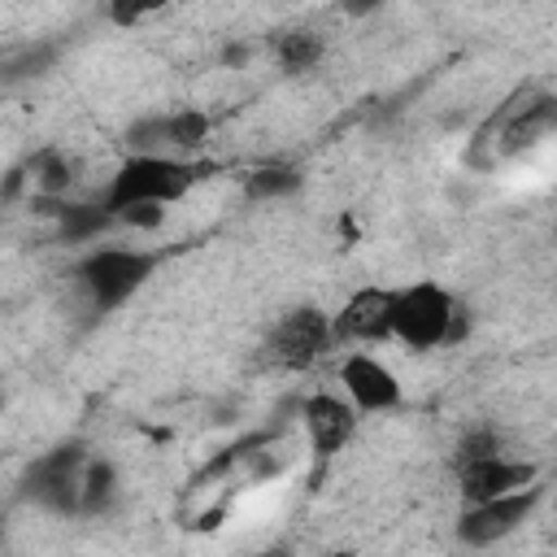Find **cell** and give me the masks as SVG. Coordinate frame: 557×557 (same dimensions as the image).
I'll return each mask as SVG.
<instances>
[{"mask_svg":"<svg viewBox=\"0 0 557 557\" xmlns=\"http://www.w3.org/2000/svg\"><path fill=\"white\" fill-rule=\"evenodd\" d=\"M35 213L57 218V231H61L65 244L96 239L100 231H109V226L117 222L104 205H70V200H61V196H35Z\"/></svg>","mask_w":557,"mask_h":557,"instance_id":"cell-11","label":"cell"},{"mask_svg":"<svg viewBox=\"0 0 557 557\" xmlns=\"http://www.w3.org/2000/svg\"><path fill=\"white\" fill-rule=\"evenodd\" d=\"M457 479H461V496L466 505L474 500H487V496H500V492H513L522 483L535 479V466L531 461H509V457H479V461H461L457 466Z\"/></svg>","mask_w":557,"mask_h":557,"instance_id":"cell-8","label":"cell"},{"mask_svg":"<svg viewBox=\"0 0 557 557\" xmlns=\"http://www.w3.org/2000/svg\"><path fill=\"white\" fill-rule=\"evenodd\" d=\"M300 170L296 165H261L248 174V196L252 200H278V196H292L300 191Z\"/></svg>","mask_w":557,"mask_h":557,"instance_id":"cell-14","label":"cell"},{"mask_svg":"<svg viewBox=\"0 0 557 557\" xmlns=\"http://www.w3.org/2000/svg\"><path fill=\"white\" fill-rule=\"evenodd\" d=\"M30 170H35V187H39V196H61L65 187H70V178H74V170H70V161L61 157V152H39L35 161H30Z\"/></svg>","mask_w":557,"mask_h":557,"instance_id":"cell-17","label":"cell"},{"mask_svg":"<svg viewBox=\"0 0 557 557\" xmlns=\"http://www.w3.org/2000/svg\"><path fill=\"white\" fill-rule=\"evenodd\" d=\"M113 487H117V470L109 461H83V474H78V513H104V505L113 500Z\"/></svg>","mask_w":557,"mask_h":557,"instance_id":"cell-12","label":"cell"},{"mask_svg":"<svg viewBox=\"0 0 557 557\" xmlns=\"http://www.w3.org/2000/svg\"><path fill=\"white\" fill-rule=\"evenodd\" d=\"M213 122L200 113V109H178V113H165V144L170 148H200L209 139Z\"/></svg>","mask_w":557,"mask_h":557,"instance_id":"cell-16","label":"cell"},{"mask_svg":"<svg viewBox=\"0 0 557 557\" xmlns=\"http://www.w3.org/2000/svg\"><path fill=\"white\" fill-rule=\"evenodd\" d=\"M113 218L126 222V226H135V231H157V226L165 222V205H161V200H135V205L117 209Z\"/></svg>","mask_w":557,"mask_h":557,"instance_id":"cell-20","label":"cell"},{"mask_svg":"<svg viewBox=\"0 0 557 557\" xmlns=\"http://www.w3.org/2000/svg\"><path fill=\"white\" fill-rule=\"evenodd\" d=\"M244 57H248V48H239V44H235V48H226V61H244Z\"/></svg>","mask_w":557,"mask_h":557,"instance_id":"cell-25","label":"cell"},{"mask_svg":"<svg viewBox=\"0 0 557 557\" xmlns=\"http://www.w3.org/2000/svg\"><path fill=\"white\" fill-rule=\"evenodd\" d=\"M457 296L444 292L440 283H413L392 292V335L418 352L448 344L453 335V318H457Z\"/></svg>","mask_w":557,"mask_h":557,"instance_id":"cell-2","label":"cell"},{"mask_svg":"<svg viewBox=\"0 0 557 557\" xmlns=\"http://www.w3.org/2000/svg\"><path fill=\"white\" fill-rule=\"evenodd\" d=\"M83 461H87V448L78 440L44 453L30 466V474H26V496L39 500L52 513H78V474H83Z\"/></svg>","mask_w":557,"mask_h":557,"instance_id":"cell-5","label":"cell"},{"mask_svg":"<svg viewBox=\"0 0 557 557\" xmlns=\"http://www.w3.org/2000/svg\"><path fill=\"white\" fill-rule=\"evenodd\" d=\"M126 144H131L135 152H157V148L165 144V117H144V122H135V126L126 131Z\"/></svg>","mask_w":557,"mask_h":557,"instance_id":"cell-22","label":"cell"},{"mask_svg":"<svg viewBox=\"0 0 557 557\" xmlns=\"http://www.w3.org/2000/svg\"><path fill=\"white\" fill-rule=\"evenodd\" d=\"M22 183H26V170L17 165V170H9L4 174V183H0V200H13L17 191H22Z\"/></svg>","mask_w":557,"mask_h":557,"instance_id":"cell-23","label":"cell"},{"mask_svg":"<svg viewBox=\"0 0 557 557\" xmlns=\"http://www.w3.org/2000/svg\"><path fill=\"white\" fill-rule=\"evenodd\" d=\"M496 453H500V435H496L492 426H474V431H466L461 444H457V466H461V461H479V457H496Z\"/></svg>","mask_w":557,"mask_h":557,"instance_id":"cell-19","label":"cell"},{"mask_svg":"<svg viewBox=\"0 0 557 557\" xmlns=\"http://www.w3.org/2000/svg\"><path fill=\"white\" fill-rule=\"evenodd\" d=\"M383 0H339V9L348 13V17H366V13H374Z\"/></svg>","mask_w":557,"mask_h":557,"instance_id":"cell-24","label":"cell"},{"mask_svg":"<svg viewBox=\"0 0 557 557\" xmlns=\"http://www.w3.org/2000/svg\"><path fill=\"white\" fill-rule=\"evenodd\" d=\"M305 426H309L313 453L331 457L335 448H344V444L352 440L357 413H352V405L339 400V396H313V400H305Z\"/></svg>","mask_w":557,"mask_h":557,"instance_id":"cell-10","label":"cell"},{"mask_svg":"<svg viewBox=\"0 0 557 557\" xmlns=\"http://www.w3.org/2000/svg\"><path fill=\"white\" fill-rule=\"evenodd\" d=\"M392 335V292L387 287H361L348 296V305L331 322V339H387Z\"/></svg>","mask_w":557,"mask_h":557,"instance_id":"cell-7","label":"cell"},{"mask_svg":"<svg viewBox=\"0 0 557 557\" xmlns=\"http://www.w3.org/2000/svg\"><path fill=\"white\" fill-rule=\"evenodd\" d=\"M205 174H213V165L205 161H174V157H157V152H135L117 165L113 183H109V196H104V209L117 213L135 200H183Z\"/></svg>","mask_w":557,"mask_h":557,"instance_id":"cell-1","label":"cell"},{"mask_svg":"<svg viewBox=\"0 0 557 557\" xmlns=\"http://www.w3.org/2000/svg\"><path fill=\"white\" fill-rule=\"evenodd\" d=\"M540 496H544V487L531 479V483H522V487H513V492H500V496H487V500H474V505H466V513H461V522H457V535H461V544H496V540H505L509 531H518L527 518H531V509L540 505Z\"/></svg>","mask_w":557,"mask_h":557,"instance_id":"cell-4","label":"cell"},{"mask_svg":"<svg viewBox=\"0 0 557 557\" xmlns=\"http://www.w3.org/2000/svg\"><path fill=\"white\" fill-rule=\"evenodd\" d=\"M157 270V252H135V248H96L74 265V278L91 296L96 309H117L126 305Z\"/></svg>","mask_w":557,"mask_h":557,"instance_id":"cell-3","label":"cell"},{"mask_svg":"<svg viewBox=\"0 0 557 557\" xmlns=\"http://www.w3.org/2000/svg\"><path fill=\"white\" fill-rule=\"evenodd\" d=\"M331 344H335V339H331V318H326L318 305H300V309H292V313L274 326V335H270V357H274L278 366H287V370H305V366H313Z\"/></svg>","mask_w":557,"mask_h":557,"instance_id":"cell-6","label":"cell"},{"mask_svg":"<svg viewBox=\"0 0 557 557\" xmlns=\"http://www.w3.org/2000/svg\"><path fill=\"white\" fill-rule=\"evenodd\" d=\"M170 0H109V22H117V26H135V22H144L148 13H161Z\"/></svg>","mask_w":557,"mask_h":557,"instance_id":"cell-21","label":"cell"},{"mask_svg":"<svg viewBox=\"0 0 557 557\" xmlns=\"http://www.w3.org/2000/svg\"><path fill=\"white\" fill-rule=\"evenodd\" d=\"M553 126V100L548 96H540L535 104H522V117L509 126V148H518V144H531V135H544Z\"/></svg>","mask_w":557,"mask_h":557,"instance_id":"cell-18","label":"cell"},{"mask_svg":"<svg viewBox=\"0 0 557 557\" xmlns=\"http://www.w3.org/2000/svg\"><path fill=\"white\" fill-rule=\"evenodd\" d=\"M274 48H278V61L287 74H305L322 61V35H313V30H287L274 39Z\"/></svg>","mask_w":557,"mask_h":557,"instance_id":"cell-13","label":"cell"},{"mask_svg":"<svg viewBox=\"0 0 557 557\" xmlns=\"http://www.w3.org/2000/svg\"><path fill=\"white\" fill-rule=\"evenodd\" d=\"M52 61H57V44H39V48L30 44V48H22V52H13V57L0 61V78H9V83L39 78V74L52 70Z\"/></svg>","mask_w":557,"mask_h":557,"instance_id":"cell-15","label":"cell"},{"mask_svg":"<svg viewBox=\"0 0 557 557\" xmlns=\"http://www.w3.org/2000/svg\"><path fill=\"white\" fill-rule=\"evenodd\" d=\"M339 379H344V387H348V396H352L357 409H396V405H400V383H396V374H392L383 361L366 357V352H352V357L339 366Z\"/></svg>","mask_w":557,"mask_h":557,"instance_id":"cell-9","label":"cell"}]
</instances>
